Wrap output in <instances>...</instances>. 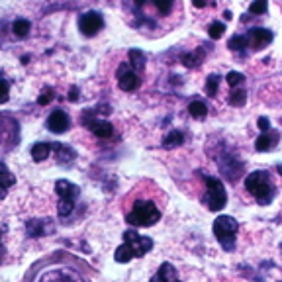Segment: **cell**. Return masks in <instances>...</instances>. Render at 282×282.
<instances>
[{"label":"cell","instance_id":"obj_17","mask_svg":"<svg viewBox=\"0 0 282 282\" xmlns=\"http://www.w3.org/2000/svg\"><path fill=\"white\" fill-rule=\"evenodd\" d=\"M188 112H190L192 118H204L208 114V108L202 100H194V102L188 104Z\"/></svg>","mask_w":282,"mask_h":282},{"label":"cell","instance_id":"obj_15","mask_svg":"<svg viewBox=\"0 0 282 282\" xmlns=\"http://www.w3.org/2000/svg\"><path fill=\"white\" fill-rule=\"evenodd\" d=\"M51 149H53V145H51V143H47V141H39V143H35V145L31 147V157H33V161H35V163H42V161H45V159L49 157Z\"/></svg>","mask_w":282,"mask_h":282},{"label":"cell","instance_id":"obj_28","mask_svg":"<svg viewBox=\"0 0 282 282\" xmlns=\"http://www.w3.org/2000/svg\"><path fill=\"white\" fill-rule=\"evenodd\" d=\"M51 100H53V89H47V90H44V94L37 98V104L45 106V104H49Z\"/></svg>","mask_w":282,"mask_h":282},{"label":"cell","instance_id":"obj_25","mask_svg":"<svg viewBox=\"0 0 282 282\" xmlns=\"http://www.w3.org/2000/svg\"><path fill=\"white\" fill-rule=\"evenodd\" d=\"M245 83V76L241 73H235V71H231V73H227V85L231 87V89H235L239 85H243Z\"/></svg>","mask_w":282,"mask_h":282},{"label":"cell","instance_id":"obj_22","mask_svg":"<svg viewBox=\"0 0 282 282\" xmlns=\"http://www.w3.org/2000/svg\"><path fill=\"white\" fill-rule=\"evenodd\" d=\"M223 31H225V24H222L220 20H216V22H212L208 26V35L212 39H220L223 35Z\"/></svg>","mask_w":282,"mask_h":282},{"label":"cell","instance_id":"obj_13","mask_svg":"<svg viewBox=\"0 0 282 282\" xmlns=\"http://www.w3.org/2000/svg\"><path fill=\"white\" fill-rule=\"evenodd\" d=\"M151 282H180V278H178L177 268L171 263H163L157 270V274L151 278Z\"/></svg>","mask_w":282,"mask_h":282},{"label":"cell","instance_id":"obj_18","mask_svg":"<svg viewBox=\"0 0 282 282\" xmlns=\"http://www.w3.org/2000/svg\"><path fill=\"white\" fill-rule=\"evenodd\" d=\"M31 28V24L28 22V20H16L14 24H12V31H14V35L16 37H26L28 35V31H30Z\"/></svg>","mask_w":282,"mask_h":282},{"label":"cell","instance_id":"obj_21","mask_svg":"<svg viewBox=\"0 0 282 282\" xmlns=\"http://www.w3.org/2000/svg\"><path fill=\"white\" fill-rule=\"evenodd\" d=\"M245 100H247V94H245V90L243 89L231 90V94H229V104L231 106H237V108H241V106L245 104Z\"/></svg>","mask_w":282,"mask_h":282},{"label":"cell","instance_id":"obj_14","mask_svg":"<svg viewBox=\"0 0 282 282\" xmlns=\"http://www.w3.org/2000/svg\"><path fill=\"white\" fill-rule=\"evenodd\" d=\"M14 184H16L14 175L8 171V167H6V165L0 163V200H4V198H6L8 188H10V186H14Z\"/></svg>","mask_w":282,"mask_h":282},{"label":"cell","instance_id":"obj_7","mask_svg":"<svg viewBox=\"0 0 282 282\" xmlns=\"http://www.w3.org/2000/svg\"><path fill=\"white\" fill-rule=\"evenodd\" d=\"M116 78H118V85L122 90H126V92H132L139 87V83H141V78H139V74L135 69H132V65L130 63H122L119 65V69L116 71Z\"/></svg>","mask_w":282,"mask_h":282},{"label":"cell","instance_id":"obj_4","mask_svg":"<svg viewBox=\"0 0 282 282\" xmlns=\"http://www.w3.org/2000/svg\"><path fill=\"white\" fill-rule=\"evenodd\" d=\"M239 225L233 218L229 216H220L216 222H214V235L220 241L225 251H233L235 249V235H237Z\"/></svg>","mask_w":282,"mask_h":282},{"label":"cell","instance_id":"obj_29","mask_svg":"<svg viewBox=\"0 0 282 282\" xmlns=\"http://www.w3.org/2000/svg\"><path fill=\"white\" fill-rule=\"evenodd\" d=\"M267 8H268L267 2H253L249 10H251L253 14H265V12H267Z\"/></svg>","mask_w":282,"mask_h":282},{"label":"cell","instance_id":"obj_19","mask_svg":"<svg viewBox=\"0 0 282 282\" xmlns=\"http://www.w3.org/2000/svg\"><path fill=\"white\" fill-rule=\"evenodd\" d=\"M227 47H229L231 51H245V49L249 47V44H247V37H245V35L237 33V35H233V37L229 39Z\"/></svg>","mask_w":282,"mask_h":282},{"label":"cell","instance_id":"obj_26","mask_svg":"<svg viewBox=\"0 0 282 282\" xmlns=\"http://www.w3.org/2000/svg\"><path fill=\"white\" fill-rule=\"evenodd\" d=\"M8 98H10V85H8V80L0 78V104H6Z\"/></svg>","mask_w":282,"mask_h":282},{"label":"cell","instance_id":"obj_8","mask_svg":"<svg viewBox=\"0 0 282 282\" xmlns=\"http://www.w3.org/2000/svg\"><path fill=\"white\" fill-rule=\"evenodd\" d=\"M78 28L85 35H94L104 28V18L100 16V12H87V14L80 16L78 20Z\"/></svg>","mask_w":282,"mask_h":282},{"label":"cell","instance_id":"obj_6","mask_svg":"<svg viewBox=\"0 0 282 282\" xmlns=\"http://www.w3.org/2000/svg\"><path fill=\"white\" fill-rule=\"evenodd\" d=\"M55 190L59 194V208L57 214L61 218H67L74 210V202L78 198V186L69 182V180H57L55 182Z\"/></svg>","mask_w":282,"mask_h":282},{"label":"cell","instance_id":"obj_5","mask_svg":"<svg viewBox=\"0 0 282 282\" xmlns=\"http://www.w3.org/2000/svg\"><path fill=\"white\" fill-rule=\"evenodd\" d=\"M204 182H206V196H204V204L208 206L210 212H220L227 202V192L223 188L222 180L204 175Z\"/></svg>","mask_w":282,"mask_h":282},{"label":"cell","instance_id":"obj_10","mask_svg":"<svg viewBox=\"0 0 282 282\" xmlns=\"http://www.w3.org/2000/svg\"><path fill=\"white\" fill-rule=\"evenodd\" d=\"M69 126H71V119L63 110H53L51 116L47 118V130L51 134H63L69 130Z\"/></svg>","mask_w":282,"mask_h":282},{"label":"cell","instance_id":"obj_9","mask_svg":"<svg viewBox=\"0 0 282 282\" xmlns=\"http://www.w3.org/2000/svg\"><path fill=\"white\" fill-rule=\"evenodd\" d=\"M245 37H247L249 47H253V49H263V47H267L272 42L274 35L267 28H253V30H249L245 33Z\"/></svg>","mask_w":282,"mask_h":282},{"label":"cell","instance_id":"obj_3","mask_svg":"<svg viewBox=\"0 0 282 282\" xmlns=\"http://www.w3.org/2000/svg\"><path fill=\"white\" fill-rule=\"evenodd\" d=\"M245 188L255 196V200L261 206L270 204L272 198H274V192H276V188H274L272 180L268 177V173H265V171H255L251 175H247V178H245Z\"/></svg>","mask_w":282,"mask_h":282},{"label":"cell","instance_id":"obj_24","mask_svg":"<svg viewBox=\"0 0 282 282\" xmlns=\"http://www.w3.org/2000/svg\"><path fill=\"white\" fill-rule=\"evenodd\" d=\"M28 231H30L31 237H42L44 235V222H37V220L30 222L28 223Z\"/></svg>","mask_w":282,"mask_h":282},{"label":"cell","instance_id":"obj_23","mask_svg":"<svg viewBox=\"0 0 282 282\" xmlns=\"http://www.w3.org/2000/svg\"><path fill=\"white\" fill-rule=\"evenodd\" d=\"M218 89H220V76L218 74H210L208 80H206V92H208L210 96H216Z\"/></svg>","mask_w":282,"mask_h":282},{"label":"cell","instance_id":"obj_33","mask_svg":"<svg viewBox=\"0 0 282 282\" xmlns=\"http://www.w3.org/2000/svg\"><path fill=\"white\" fill-rule=\"evenodd\" d=\"M276 171H278V173L282 175V165H278V167H276Z\"/></svg>","mask_w":282,"mask_h":282},{"label":"cell","instance_id":"obj_12","mask_svg":"<svg viewBox=\"0 0 282 282\" xmlns=\"http://www.w3.org/2000/svg\"><path fill=\"white\" fill-rule=\"evenodd\" d=\"M85 124L89 126V130L92 132L94 135H98V137H102V139H108L112 132H114V128H112V124L110 122H104V119H85Z\"/></svg>","mask_w":282,"mask_h":282},{"label":"cell","instance_id":"obj_27","mask_svg":"<svg viewBox=\"0 0 282 282\" xmlns=\"http://www.w3.org/2000/svg\"><path fill=\"white\" fill-rule=\"evenodd\" d=\"M182 63L186 67H194L200 63V53H188V55H182Z\"/></svg>","mask_w":282,"mask_h":282},{"label":"cell","instance_id":"obj_31","mask_svg":"<svg viewBox=\"0 0 282 282\" xmlns=\"http://www.w3.org/2000/svg\"><path fill=\"white\" fill-rule=\"evenodd\" d=\"M257 124H259V128H261L263 132H268V130H270V122H268V118H265V116H261V118L257 119Z\"/></svg>","mask_w":282,"mask_h":282},{"label":"cell","instance_id":"obj_1","mask_svg":"<svg viewBox=\"0 0 282 282\" xmlns=\"http://www.w3.org/2000/svg\"><path fill=\"white\" fill-rule=\"evenodd\" d=\"M151 249H153V239L147 235H139L134 229H128L124 233V245H119L116 249L114 259L116 263H128L134 257H143Z\"/></svg>","mask_w":282,"mask_h":282},{"label":"cell","instance_id":"obj_34","mask_svg":"<svg viewBox=\"0 0 282 282\" xmlns=\"http://www.w3.org/2000/svg\"><path fill=\"white\" fill-rule=\"evenodd\" d=\"M280 255H282V245H280Z\"/></svg>","mask_w":282,"mask_h":282},{"label":"cell","instance_id":"obj_2","mask_svg":"<svg viewBox=\"0 0 282 282\" xmlns=\"http://www.w3.org/2000/svg\"><path fill=\"white\" fill-rule=\"evenodd\" d=\"M161 220V210L153 200H135L132 210L126 214V222L135 227H149Z\"/></svg>","mask_w":282,"mask_h":282},{"label":"cell","instance_id":"obj_16","mask_svg":"<svg viewBox=\"0 0 282 282\" xmlns=\"http://www.w3.org/2000/svg\"><path fill=\"white\" fill-rule=\"evenodd\" d=\"M130 65L135 71H141L145 67V55L139 49H130Z\"/></svg>","mask_w":282,"mask_h":282},{"label":"cell","instance_id":"obj_30","mask_svg":"<svg viewBox=\"0 0 282 282\" xmlns=\"http://www.w3.org/2000/svg\"><path fill=\"white\" fill-rule=\"evenodd\" d=\"M155 8L161 10L163 14H169V10L173 8V2H161V0H157V2H155Z\"/></svg>","mask_w":282,"mask_h":282},{"label":"cell","instance_id":"obj_32","mask_svg":"<svg viewBox=\"0 0 282 282\" xmlns=\"http://www.w3.org/2000/svg\"><path fill=\"white\" fill-rule=\"evenodd\" d=\"M69 100H76V89H71V94H69Z\"/></svg>","mask_w":282,"mask_h":282},{"label":"cell","instance_id":"obj_20","mask_svg":"<svg viewBox=\"0 0 282 282\" xmlns=\"http://www.w3.org/2000/svg\"><path fill=\"white\" fill-rule=\"evenodd\" d=\"M182 141H184V134L175 130V132H171V134L165 137L163 145H165V147H178Z\"/></svg>","mask_w":282,"mask_h":282},{"label":"cell","instance_id":"obj_35","mask_svg":"<svg viewBox=\"0 0 282 282\" xmlns=\"http://www.w3.org/2000/svg\"><path fill=\"white\" fill-rule=\"evenodd\" d=\"M280 282H282V280H280Z\"/></svg>","mask_w":282,"mask_h":282},{"label":"cell","instance_id":"obj_11","mask_svg":"<svg viewBox=\"0 0 282 282\" xmlns=\"http://www.w3.org/2000/svg\"><path fill=\"white\" fill-rule=\"evenodd\" d=\"M278 139H280V134H278V132H272V130L263 132V134L257 137V141H255V149H257V151H270V149L276 147Z\"/></svg>","mask_w":282,"mask_h":282}]
</instances>
